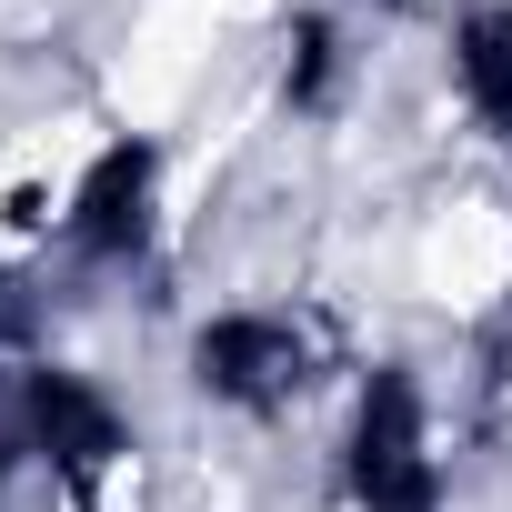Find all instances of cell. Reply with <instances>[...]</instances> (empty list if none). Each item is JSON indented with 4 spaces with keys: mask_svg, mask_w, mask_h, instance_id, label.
I'll list each match as a JSON object with an SVG mask.
<instances>
[{
    "mask_svg": "<svg viewBox=\"0 0 512 512\" xmlns=\"http://www.w3.org/2000/svg\"><path fill=\"white\" fill-rule=\"evenodd\" d=\"M211 41H221V11H211V0H151V21H141L131 51L111 61V111H121V131H171L181 101H191L201 71H211Z\"/></svg>",
    "mask_w": 512,
    "mask_h": 512,
    "instance_id": "cell-1",
    "label": "cell"
},
{
    "mask_svg": "<svg viewBox=\"0 0 512 512\" xmlns=\"http://www.w3.org/2000/svg\"><path fill=\"white\" fill-rule=\"evenodd\" d=\"M412 272H422V292L442 312H492L512 292V221L492 201H442L422 251H412Z\"/></svg>",
    "mask_w": 512,
    "mask_h": 512,
    "instance_id": "cell-2",
    "label": "cell"
},
{
    "mask_svg": "<svg viewBox=\"0 0 512 512\" xmlns=\"http://www.w3.org/2000/svg\"><path fill=\"white\" fill-rule=\"evenodd\" d=\"M0 512H91V502L71 492V472L51 452H11L0 462Z\"/></svg>",
    "mask_w": 512,
    "mask_h": 512,
    "instance_id": "cell-3",
    "label": "cell"
}]
</instances>
